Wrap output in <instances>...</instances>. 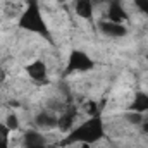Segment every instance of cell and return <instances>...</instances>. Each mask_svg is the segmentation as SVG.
I'll return each mask as SVG.
<instances>
[{
    "label": "cell",
    "instance_id": "6da1fadb",
    "mask_svg": "<svg viewBox=\"0 0 148 148\" xmlns=\"http://www.w3.org/2000/svg\"><path fill=\"white\" fill-rule=\"evenodd\" d=\"M105 136V122L102 115H91L84 122L74 126L69 131L66 138V145H79V143H88V145H97L100 140Z\"/></svg>",
    "mask_w": 148,
    "mask_h": 148
},
{
    "label": "cell",
    "instance_id": "7a4b0ae2",
    "mask_svg": "<svg viewBox=\"0 0 148 148\" xmlns=\"http://www.w3.org/2000/svg\"><path fill=\"white\" fill-rule=\"evenodd\" d=\"M19 28L28 31V33H33V35H40L41 38H47L48 41H52L50 38V29H48V24L47 21L43 19V14H41V9H40V3L38 0H31L24 12L21 14L19 17Z\"/></svg>",
    "mask_w": 148,
    "mask_h": 148
},
{
    "label": "cell",
    "instance_id": "3957f363",
    "mask_svg": "<svg viewBox=\"0 0 148 148\" xmlns=\"http://www.w3.org/2000/svg\"><path fill=\"white\" fill-rule=\"evenodd\" d=\"M95 69V60L79 48H74L67 59V67H66V74H83L90 73Z\"/></svg>",
    "mask_w": 148,
    "mask_h": 148
},
{
    "label": "cell",
    "instance_id": "277c9868",
    "mask_svg": "<svg viewBox=\"0 0 148 148\" xmlns=\"http://www.w3.org/2000/svg\"><path fill=\"white\" fill-rule=\"evenodd\" d=\"M97 28L98 31L107 38H112V40H121V38H126L127 33H129V28L124 24V23H115V21H110L107 17L100 19L97 23Z\"/></svg>",
    "mask_w": 148,
    "mask_h": 148
},
{
    "label": "cell",
    "instance_id": "5b68a950",
    "mask_svg": "<svg viewBox=\"0 0 148 148\" xmlns=\"http://www.w3.org/2000/svg\"><path fill=\"white\" fill-rule=\"evenodd\" d=\"M26 74L33 83H45L48 79V64L41 59H35L26 66Z\"/></svg>",
    "mask_w": 148,
    "mask_h": 148
},
{
    "label": "cell",
    "instance_id": "8992f818",
    "mask_svg": "<svg viewBox=\"0 0 148 148\" xmlns=\"http://www.w3.org/2000/svg\"><path fill=\"white\" fill-rule=\"evenodd\" d=\"M74 14L79 19L91 21L95 14V3L93 0H74Z\"/></svg>",
    "mask_w": 148,
    "mask_h": 148
},
{
    "label": "cell",
    "instance_id": "52a82bcc",
    "mask_svg": "<svg viewBox=\"0 0 148 148\" xmlns=\"http://www.w3.org/2000/svg\"><path fill=\"white\" fill-rule=\"evenodd\" d=\"M3 124L9 127L10 133H16V131L21 129V117H19L16 112H9V114L5 115V119H3Z\"/></svg>",
    "mask_w": 148,
    "mask_h": 148
},
{
    "label": "cell",
    "instance_id": "ba28073f",
    "mask_svg": "<svg viewBox=\"0 0 148 148\" xmlns=\"http://www.w3.org/2000/svg\"><path fill=\"white\" fill-rule=\"evenodd\" d=\"M9 141H10V131L3 124V121H0V148H9Z\"/></svg>",
    "mask_w": 148,
    "mask_h": 148
},
{
    "label": "cell",
    "instance_id": "9c48e42d",
    "mask_svg": "<svg viewBox=\"0 0 148 148\" xmlns=\"http://www.w3.org/2000/svg\"><path fill=\"white\" fill-rule=\"evenodd\" d=\"M133 3L136 5L138 10H141V12L148 14V0H133Z\"/></svg>",
    "mask_w": 148,
    "mask_h": 148
},
{
    "label": "cell",
    "instance_id": "30bf717a",
    "mask_svg": "<svg viewBox=\"0 0 148 148\" xmlns=\"http://www.w3.org/2000/svg\"><path fill=\"white\" fill-rule=\"evenodd\" d=\"M53 2H55V3H64L66 0H53Z\"/></svg>",
    "mask_w": 148,
    "mask_h": 148
}]
</instances>
